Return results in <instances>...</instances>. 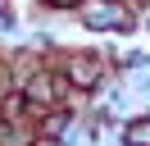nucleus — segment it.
<instances>
[{"instance_id":"f257e3e1","label":"nucleus","mask_w":150,"mask_h":146,"mask_svg":"<svg viewBox=\"0 0 150 146\" xmlns=\"http://www.w3.org/2000/svg\"><path fill=\"white\" fill-rule=\"evenodd\" d=\"M73 82H77V87H91V82H96V64L91 59H77L73 64Z\"/></svg>"},{"instance_id":"f03ea898","label":"nucleus","mask_w":150,"mask_h":146,"mask_svg":"<svg viewBox=\"0 0 150 146\" xmlns=\"http://www.w3.org/2000/svg\"><path fill=\"white\" fill-rule=\"evenodd\" d=\"M127 142H132V146H150V119H146V123H132V128H127Z\"/></svg>"},{"instance_id":"7ed1b4c3","label":"nucleus","mask_w":150,"mask_h":146,"mask_svg":"<svg viewBox=\"0 0 150 146\" xmlns=\"http://www.w3.org/2000/svg\"><path fill=\"white\" fill-rule=\"evenodd\" d=\"M50 5H68V0H50Z\"/></svg>"}]
</instances>
